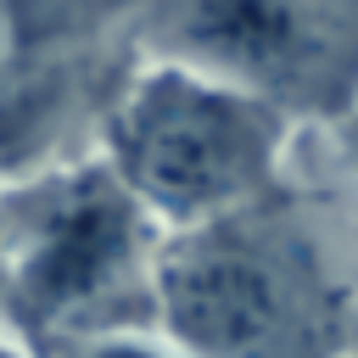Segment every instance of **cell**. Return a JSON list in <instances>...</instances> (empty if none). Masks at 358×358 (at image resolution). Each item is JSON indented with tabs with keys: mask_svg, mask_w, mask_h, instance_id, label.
I'll return each instance as SVG.
<instances>
[{
	"mask_svg": "<svg viewBox=\"0 0 358 358\" xmlns=\"http://www.w3.org/2000/svg\"><path fill=\"white\" fill-rule=\"evenodd\" d=\"M157 336L179 358L358 352V263L302 162L280 190L235 213L162 229Z\"/></svg>",
	"mask_w": 358,
	"mask_h": 358,
	"instance_id": "obj_1",
	"label": "cell"
},
{
	"mask_svg": "<svg viewBox=\"0 0 358 358\" xmlns=\"http://www.w3.org/2000/svg\"><path fill=\"white\" fill-rule=\"evenodd\" d=\"M162 224L90 151L0 185V330L39 358L157 336Z\"/></svg>",
	"mask_w": 358,
	"mask_h": 358,
	"instance_id": "obj_2",
	"label": "cell"
},
{
	"mask_svg": "<svg viewBox=\"0 0 358 358\" xmlns=\"http://www.w3.org/2000/svg\"><path fill=\"white\" fill-rule=\"evenodd\" d=\"M302 129L268 101L173 62H140L106 112L101 157L162 229L235 213L296 173Z\"/></svg>",
	"mask_w": 358,
	"mask_h": 358,
	"instance_id": "obj_3",
	"label": "cell"
},
{
	"mask_svg": "<svg viewBox=\"0 0 358 358\" xmlns=\"http://www.w3.org/2000/svg\"><path fill=\"white\" fill-rule=\"evenodd\" d=\"M134 45L268 101L302 134L358 106V0H134Z\"/></svg>",
	"mask_w": 358,
	"mask_h": 358,
	"instance_id": "obj_4",
	"label": "cell"
},
{
	"mask_svg": "<svg viewBox=\"0 0 358 358\" xmlns=\"http://www.w3.org/2000/svg\"><path fill=\"white\" fill-rule=\"evenodd\" d=\"M308 140L319 145V168H302V173H313V185L330 196V207L341 218V235L352 246V263H358V106L336 129H319ZM296 157H302V145H296Z\"/></svg>",
	"mask_w": 358,
	"mask_h": 358,
	"instance_id": "obj_5",
	"label": "cell"
},
{
	"mask_svg": "<svg viewBox=\"0 0 358 358\" xmlns=\"http://www.w3.org/2000/svg\"><path fill=\"white\" fill-rule=\"evenodd\" d=\"M0 358H39V352H28V347H22V341H11V336H6V330H0Z\"/></svg>",
	"mask_w": 358,
	"mask_h": 358,
	"instance_id": "obj_6",
	"label": "cell"
},
{
	"mask_svg": "<svg viewBox=\"0 0 358 358\" xmlns=\"http://www.w3.org/2000/svg\"><path fill=\"white\" fill-rule=\"evenodd\" d=\"M352 358H358V352H352Z\"/></svg>",
	"mask_w": 358,
	"mask_h": 358,
	"instance_id": "obj_7",
	"label": "cell"
}]
</instances>
